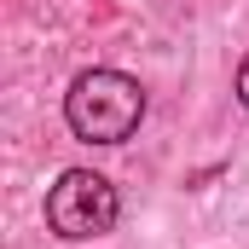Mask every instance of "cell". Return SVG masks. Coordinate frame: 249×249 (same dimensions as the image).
I'll return each instance as SVG.
<instances>
[{"instance_id": "1", "label": "cell", "mask_w": 249, "mask_h": 249, "mask_svg": "<svg viewBox=\"0 0 249 249\" xmlns=\"http://www.w3.org/2000/svg\"><path fill=\"white\" fill-rule=\"evenodd\" d=\"M64 122L87 145H122L145 122V87L122 70H87L64 93Z\"/></svg>"}, {"instance_id": "3", "label": "cell", "mask_w": 249, "mask_h": 249, "mask_svg": "<svg viewBox=\"0 0 249 249\" xmlns=\"http://www.w3.org/2000/svg\"><path fill=\"white\" fill-rule=\"evenodd\" d=\"M238 99H244V110H249V58L238 64Z\"/></svg>"}, {"instance_id": "2", "label": "cell", "mask_w": 249, "mask_h": 249, "mask_svg": "<svg viewBox=\"0 0 249 249\" xmlns=\"http://www.w3.org/2000/svg\"><path fill=\"white\" fill-rule=\"evenodd\" d=\"M116 186L105 180V174H93V168H64L58 186L47 191V226L58 232V238H105L110 226H116Z\"/></svg>"}]
</instances>
